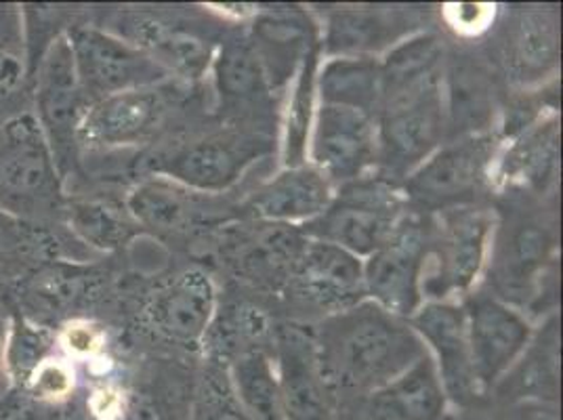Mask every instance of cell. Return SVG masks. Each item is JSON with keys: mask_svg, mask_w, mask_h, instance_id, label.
Returning a JSON list of instances; mask_svg holds the SVG:
<instances>
[{"mask_svg": "<svg viewBox=\"0 0 563 420\" xmlns=\"http://www.w3.org/2000/svg\"><path fill=\"white\" fill-rule=\"evenodd\" d=\"M318 371L336 406L364 399L427 353L419 334L376 303L327 318L311 334Z\"/></svg>", "mask_w": 563, "mask_h": 420, "instance_id": "obj_1", "label": "cell"}, {"mask_svg": "<svg viewBox=\"0 0 563 420\" xmlns=\"http://www.w3.org/2000/svg\"><path fill=\"white\" fill-rule=\"evenodd\" d=\"M404 217V196L387 177H357L343 184L329 209L306 223L309 240L339 246L353 257H371L391 237Z\"/></svg>", "mask_w": 563, "mask_h": 420, "instance_id": "obj_2", "label": "cell"}, {"mask_svg": "<svg viewBox=\"0 0 563 420\" xmlns=\"http://www.w3.org/2000/svg\"><path fill=\"white\" fill-rule=\"evenodd\" d=\"M62 202V173L32 112L0 126V207L22 217H43Z\"/></svg>", "mask_w": 563, "mask_h": 420, "instance_id": "obj_3", "label": "cell"}, {"mask_svg": "<svg viewBox=\"0 0 563 420\" xmlns=\"http://www.w3.org/2000/svg\"><path fill=\"white\" fill-rule=\"evenodd\" d=\"M446 106L442 76L389 97L378 106L376 145L387 175H404L429 158L444 137Z\"/></svg>", "mask_w": 563, "mask_h": 420, "instance_id": "obj_4", "label": "cell"}, {"mask_svg": "<svg viewBox=\"0 0 563 420\" xmlns=\"http://www.w3.org/2000/svg\"><path fill=\"white\" fill-rule=\"evenodd\" d=\"M78 82L89 103L108 95L165 85L170 71L124 38L91 25L66 32Z\"/></svg>", "mask_w": 563, "mask_h": 420, "instance_id": "obj_5", "label": "cell"}, {"mask_svg": "<svg viewBox=\"0 0 563 420\" xmlns=\"http://www.w3.org/2000/svg\"><path fill=\"white\" fill-rule=\"evenodd\" d=\"M272 147L274 140L265 131L228 126L186 143L158 166V173L194 191H223L234 186L251 164L267 156Z\"/></svg>", "mask_w": 563, "mask_h": 420, "instance_id": "obj_6", "label": "cell"}, {"mask_svg": "<svg viewBox=\"0 0 563 420\" xmlns=\"http://www.w3.org/2000/svg\"><path fill=\"white\" fill-rule=\"evenodd\" d=\"M429 240L421 217L404 212L391 237L364 265L366 295L401 320L421 309Z\"/></svg>", "mask_w": 563, "mask_h": 420, "instance_id": "obj_7", "label": "cell"}, {"mask_svg": "<svg viewBox=\"0 0 563 420\" xmlns=\"http://www.w3.org/2000/svg\"><path fill=\"white\" fill-rule=\"evenodd\" d=\"M494 147L493 135L484 133L446 143L410 175L406 198L427 210L467 207L486 181Z\"/></svg>", "mask_w": 563, "mask_h": 420, "instance_id": "obj_8", "label": "cell"}, {"mask_svg": "<svg viewBox=\"0 0 563 420\" xmlns=\"http://www.w3.org/2000/svg\"><path fill=\"white\" fill-rule=\"evenodd\" d=\"M284 292L303 311L336 316L364 301V265L339 246L307 237Z\"/></svg>", "mask_w": 563, "mask_h": 420, "instance_id": "obj_9", "label": "cell"}, {"mask_svg": "<svg viewBox=\"0 0 563 420\" xmlns=\"http://www.w3.org/2000/svg\"><path fill=\"white\" fill-rule=\"evenodd\" d=\"M89 106L82 91L66 34L48 47L36 76V120L47 137L59 173L78 147V122Z\"/></svg>", "mask_w": 563, "mask_h": 420, "instance_id": "obj_10", "label": "cell"}, {"mask_svg": "<svg viewBox=\"0 0 563 420\" xmlns=\"http://www.w3.org/2000/svg\"><path fill=\"white\" fill-rule=\"evenodd\" d=\"M217 292L211 276L189 267L161 284L143 305V320L156 339L196 350L214 320Z\"/></svg>", "mask_w": 563, "mask_h": 420, "instance_id": "obj_11", "label": "cell"}, {"mask_svg": "<svg viewBox=\"0 0 563 420\" xmlns=\"http://www.w3.org/2000/svg\"><path fill=\"white\" fill-rule=\"evenodd\" d=\"M163 85L108 95L91 101L78 122L76 141L87 147L137 145L156 135L170 112Z\"/></svg>", "mask_w": 563, "mask_h": 420, "instance_id": "obj_12", "label": "cell"}, {"mask_svg": "<svg viewBox=\"0 0 563 420\" xmlns=\"http://www.w3.org/2000/svg\"><path fill=\"white\" fill-rule=\"evenodd\" d=\"M471 366L479 394L486 399L511 373L530 341V324L496 297L477 295L467 307Z\"/></svg>", "mask_w": 563, "mask_h": 420, "instance_id": "obj_13", "label": "cell"}, {"mask_svg": "<svg viewBox=\"0 0 563 420\" xmlns=\"http://www.w3.org/2000/svg\"><path fill=\"white\" fill-rule=\"evenodd\" d=\"M493 219L486 210L473 207L448 209L440 223L427 257L435 258V272L422 280V292H433V297H444L454 290H467L486 253V242L490 235Z\"/></svg>", "mask_w": 563, "mask_h": 420, "instance_id": "obj_14", "label": "cell"}, {"mask_svg": "<svg viewBox=\"0 0 563 420\" xmlns=\"http://www.w3.org/2000/svg\"><path fill=\"white\" fill-rule=\"evenodd\" d=\"M555 253V230L540 217H516L494 251L493 286L503 303L526 305L539 290Z\"/></svg>", "mask_w": 563, "mask_h": 420, "instance_id": "obj_15", "label": "cell"}, {"mask_svg": "<svg viewBox=\"0 0 563 420\" xmlns=\"http://www.w3.org/2000/svg\"><path fill=\"white\" fill-rule=\"evenodd\" d=\"M378 154L375 120L366 112L322 103L311 156L316 168L332 181L350 184L362 177Z\"/></svg>", "mask_w": 563, "mask_h": 420, "instance_id": "obj_16", "label": "cell"}, {"mask_svg": "<svg viewBox=\"0 0 563 420\" xmlns=\"http://www.w3.org/2000/svg\"><path fill=\"white\" fill-rule=\"evenodd\" d=\"M284 420H336V401L318 371L311 336L297 327L274 332Z\"/></svg>", "mask_w": 563, "mask_h": 420, "instance_id": "obj_17", "label": "cell"}, {"mask_svg": "<svg viewBox=\"0 0 563 420\" xmlns=\"http://www.w3.org/2000/svg\"><path fill=\"white\" fill-rule=\"evenodd\" d=\"M412 330L435 350L438 374L450 401L470 408L484 401L471 366L467 313L452 303H429L412 316Z\"/></svg>", "mask_w": 563, "mask_h": 420, "instance_id": "obj_18", "label": "cell"}, {"mask_svg": "<svg viewBox=\"0 0 563 420\" xmlns=\"http://www.w3.org/2000/svg\"><path fill=\"white\" fill-rule=\"evenodd\" d=\"M306 240L292 225L258 221L225 242V258L238 278L257 288L284 292Z\"/></svg>", "mask_w": 563, "mask_h": 420, "instance_id": "obj_19", "label": "cell"}, {"mask_svg": "<svg viewBox=\"0 0 563 420\" xmlns=\"http://www.w3.org/2000/svg\"><path fill=\"white\" fill-rule=\"evenodd\" d=\"M500 62L516 85H537L558 68L560 18L553 9H517L500 34Z\"/></svg>", "mask_w": 563, "mask_h": 420, "instance_id": "obj_20", "label": "cell"}, {"mask_svg": "<svg viewBox=\"0 0 563 420\" xmlns=\"http://www.w3.org/2000/svg\"><path fill=\"white\" fill-rule=\"evenodd\" d=\"M198 25L181 18L140 13L122 25V30L126 43L154 57L165 70L177 71L186 78H200L211 62L214 38L211 32H202Z\"/></svg>", "mask_w": 563, "mask_h": 420, "instance_id": "obj_21", "label": "cell"}, {"mask_svg": "<svg viewBox=\"0 0 563 420\" xmlns=\"http://www.w3.org/2000/svg\"><path fill=\"white\" fill-rule=\"evenodd\" d=\"M446 410V391L429 353L398 378L357 401L360 420H448Z\"/></svg>", "mask_w": 563, "mask_h": 420, "instance_id": "obj_22", "label": "cell"}, {"mask_svg": "<svg viewBox=\"0 0 563 420\" xmlns=\"http://www.w3.org/2000/svg\"><path fill=\"white\" fill-rule=\"evenodd\" d=\"M332 184L316 166H295L258 189L249 202V212L265 223L288 225L313 221L329 209Z\"/></svg>", "mask_w": 563, "mask_h": 420, "instance_id": "obj_23", "label": "cell"}, {"mask_svg": "<svg viewBox=\"0 0 563 420\" xmlns=\"http://www.w3.org/2000/svg\"><path fill=\"white\" fill-rule=\"evenodd\" d=\"M126 212L135 225L163 235H188L207 223V200L194 189L179 186L166 177L141 181L129 198Z\"/></svg>", "mask_w": 563, "mask_h": 420, "instance_id": "obj_24", "label": "cell"}, {"mask_svg": "<svg viewBox=\"0 0 563 420\" xmlns=\"http://www.w3.org/2000/svg\"><path fill=\"white\" fill-rule=\"evenodd\" d=\"M249 38L274 89L288 80L297 62H303L307 53L318 47L316 25L299 9H274L263 13Z\"/></svg>", "mask_w": 563, "mask_h": 420, "instance_id": "obj_25", "label": "cell"}, {"mask_svg": "<svg viewBox=\"0 0 563 420\" xmlns=\"http://www.w3.org/2000/svg\"><path fill=\"white\" fill-rule=\"evenodd\" d=\"M214 82L228 110L246 112L269 99V82L249 36L234 34L221 43L214 62Z\"/></svg>", "mask_w": 563, "mask_h": 420, "instance_id": "obj_26", "label": "cell"}, {"mask_svg": "<svg viewBox=\"0 0 563 420\" xmlns=\"http://www.w3.org/2000/svg\"><path fill=\"white\" fill-rule=\"evenodd\" d=\"M560 334L558 322L547 327L544 345L530 351V355L519 364L516 373L507 374L496 387L494 399L507 406L521 404H558L560 394Z\"/></svg>", "mask_w": 563, "mask_h": 420, "instance_id": "obj_27", "label": "cell"}, {"mask_svg": "<svg viewBox=\"0 0 563 420\" xmlns=\"http://www.w3.org/2000/svg\"><path fill=\"white\" fill-rule=\"evenodd\" d=\"M404 24L398 11L341 9L330 18L327 48L343 57H366V53L396 41Z\"/></svg>", "mask_w": 563, "mask_h": 420, "instance_id": "obj_28", "label": "cell"}, {"mask_svg": "<svg viewBox=\"0 0 563 420\" xmlns=\"http://www.w3.org/2000/svg\"><path fill=\"white\" fill-rule=\"evenodd\" d=\"M322 103L375 114L380 106V64L371 57H339L320 74Z\"/></svg>", "mask_w": 563, "mask_h": 420, "instance_id": "obj_29", "label": "cell"}, {"mask_svg": "<svg viewBox=\"0 0 563 420\" xmlns=\"http://www.w3.org/2000/svg\"><path fill=\"white\" fill-rule=\"evenodd\" d=\"M442 57L444 47L433 34L401 43L380 64V101L442 76Z\"/></svg>", "mask_w": 563, "mask_h": 420, "instance_id": "obj_30", "label": "cell"}, {"mask_svg": "<svg viewBox=\"0 0 563 420\" xmlns=\"http://www.w3.org/2000/svg\"><path fill=\"white\" fill-rule=\"evenodd\" d=\"M235 397L251 420H284L278 376L265 350L249 351L228 368Z\"/></svg>", "mask_w": 563, "mask_h": 420, "instance_id": "obj_31", "label": "cell"}, {"mask_svg": "<svg viewBox=\"0 0 563 420\" xmlns=\"http://www.w3.org/2000/svg\"><path fill=\"white\" fill-rule=\"evenodd\" d=\"M560 152V129L555 120L542 122L511 147L507 177L526 189L542 191L553 179Z\"/></svg>", "mask_w": 563, "mask_h": 420, "instance_id": "obj_32", "label": "cell"}, {"mask_svg": "<svg viewBox=\"0 0 563 420\" xmlns=\"http://www.w3.org/2000/svg\"><path fill=\"white\" fill-rule=\"evenodd\" d=\"M269 336L267 318L255 305H225L217 320H212L205 343L211 345L217 360H228L232 364L235 357L249 351L263 350L261 343Z\"/></svg>", "mask_w": 563, "mask_h": 420, "instance_id": "obj_33", "label": "cell"}, {"mask_svg": "<svg viewBox=\"0 0 563 420\" xmlns=\"http://www.w3.org/2000/svg\"><path fill=\"white\" fill-rule=\"evenodd\" d=\"M448 114L456 129L461 126L463 137L482 135L479 131L490 122L493 89L486 74L473 64H461L450 70Z\"/></svg>", "mask_w": 563, "mask_h": 420, "instance_id": "obj_34", "label": "cell"}, {"mask_svg": "<svg viewBox=\"0 0 563 420\" xmlns=\"http://www.w3.org/2000/svg\"><path fill=\"white\" fill-rule=\"evenodd\" d=\"M97 276L78 269H47L30 280L27 299L41 313H66L95 297Z\"/></svg>", "mask_w": 563, "mask_h": 420, "instance_id": "obj_35", "label": "cell"}, {"mask_svg": "<svg viewBox=\"0 0 563 420\" xmlns=\"http://www.w3.org/2000/svg\"><path fill=\"white\" fill-rule=\"evenodd\" d=\"M316 68H318V47L311 48L301 62L299 82L290 97L288 126H286V164L288 168L303 166L307 152V135L311 122L313 89H316Z\"/></svg>", "mask_w": 563, "mask_h": 420, "instance_id": "obj_36", "label": "cell"}, {"mask_svg": "<svg viewBox=\"0 0 563 420\" xmlns=\"http://www.w3.org/2000/svg\"><path fill=\"white\" fill-rule=\"evenodd\" d=\"M74 230L82 235L95 248L114 251L133 235V219L129 212L103 205V202H82L70 210Z\"/></svg>", "mask_w": 563, "mask_h": 420, "instance_id": "obj_37", "label": "cell"}, {"mask_svg": "<svg viewBox=\"0 0 563 420\" xmlns=\"http://www.w3.org/2000/svg\"><path fill=\"white\" fill-rule=\"evenodd\" d=\"M57 343V336L45 327L18 322L4 351V362L15 383V389L24 387L32 373L51 357V351Z\"/></svg>", "mask_w": 563, "mask_h": 420, "instance_id": "obj_38", "label": "cell"}, {"mask_svg": "<svg viewBox=\"0 0 563 420\" xmlns=\"http://www.w3.org/2000/svg\"><path fill=\"white\" fill-rule=\"evenodd\" d=\"M188 420H251L235 397L230 374L219 364H212L200 376L191 396Z\"/></svg>", "mask_w": 563, "mask_h": 420, "instance_id": "obj_39", "label": "cell"}, {"mask_svg": "<svg viewBox=\"0 0 563 420\" xmlns=\"http://www.w3.org/2000/svg\"><path fill=\"white\" fill-rule=\"evenodd\" d=\"M0 420H95L89 397L38 399L15 389L0 404Z\"/></svg>", "mask_w": 563, "mask_h": 420, "instance_id": "obj_40", "label": "cell"}, {"mask_svg": "<svg viewBox=\"0 0 563 420\" xmlns=\"http://www.w3.org/2000/svg\"><path fill=\"white\" fill-rule=\"evenodd\" d=\"M27 396L38 399H66L74 396V371L70 364L57 357H47L20 387Z\"/></svg>", "mask_w": 563, "mask_h": 420, "instance_id": "obj_41", "label": "cell"}, {"mask_svg": "<svg viewBox=\"0 0 563 420\" xmlns=\"http://www.w3.org/2000/svg\"><path fill=\"white\" fill-rule=\"evenodd\" d=\"M76 357H89L101 347V332L89 322H70L57 339Z\"/></svg>", "mask_w": 563, "mask_h": 420, "instance_id": "obj_42", "label": "cell"}, {"mask_svg": "<svg viewBox=\"0 0 563 420\" xmlns=\"http://www.w3.org/2000/svg\"><path fill=\"white\" fill-rule=\"evenodd\" d=\"M24 45L22 13L13 4H0V55L18 59V51Z\"/></svg>", "mask_w": 563, "mask_h": 420, "instance_id": "obj_43", "label": "cell"}, {"mask_svg": "<svg viewBox=\"0 0 563 420\" xmlns=\"http://www.w3.org/2000/svg\"><path fill=\"white\" fill-rule=\"evenodd\" d=\"M15 76H18V62L7 55H0V85L11 82Z\"/></svg>", "mask_w": 563, "mask_h": 420, "instance_id": "obj_44", "label": "cell"}, {"mask_svg": "<svg viewBox=\"0 0 563 420\" xmlns=\"http://www.w3.org/2000/svg\"><path fill=\"white\" fill-rule=\"evenodd\" d=\"M357 401H343V404H339L336 406V420H360Z\"/></svg>", "mask_w": 563, "mask_h": 420, "instance_id": "obj_45", "label": "cell"}, {"mask_svg": "<svg viewBox=\"0 0 563 420\" xmlns=\"http://www.w3.org/2000/svg\"><path fill=\"white\" fill-rule=\"evenodd\" d=\"M2 122H4V120H2V118H0V126H2Z\"/></svg>", "mask_w": 563, "mask_h": 420, "instance_id": "obj_46", "label": "cell"}]
</instances>
